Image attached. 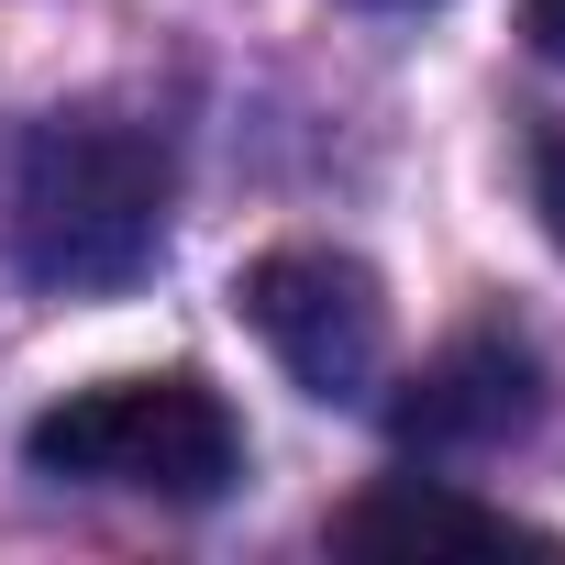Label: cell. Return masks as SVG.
<instances>
[{
	"label": "cell",
	"instance_id": "cell-5",
	"mask_svg": "<svg viewBox=\"0 0 565 565\" xmlns=\"http://www.w3.org/2000/svg\"><path fill=\"white\" fill-rule=\"evenodd\" d=\"M333 543L344 554H510V543H554V532H532V521H510L444 477H388V488L333 510Z\"/></svg>",
	"mask_w": 565,
	"mask_h": 565
},
{
	"label": "cell",
	"instance_id": "cell-7",
	"mask_svg": "<svg viewBox=\"0 0 565 565\" xmlns=\"http://www.w3.org/2000/svg\"><path fill=\"white\" fill-rule=\"evenodd\" d=\"M521 34H532V45L565 67V0H521Z\"/></svg>",
	"mask_w": 565,
	"mask_h": 565
},
{
	"label": "cell",
	"instance_id": "cell-3",
	"mask_svg": "<svg viewBox=\"0 0 565 565\" xmlns=\"http://www.w3.org/2000/svg\"><path fill=\"white\" fill-rule=\"evenodd\" d=\"M233 300H244L266 355L311 399H377L388 388V289H377L366 255H344V244H266L233 277Z\"/></svg>",
	"mask_w": 565,
	"mask_h": 565
},
{
	"label": "cell",
	"instance_id": "cell-4",
	"mask_svg": "<svg viewBox=\"0 0 565 565\" xmlns=\"http://www.w3.org/2000/svg\"><path fill=\"white\" fill-rule=\"evenodd\" d=\"M532 411H543V366H532V344H521V333H455L422 377H399L388 433H399V455L455 466V455H499V444H521Z\"/></svg>",
	"mask_w": 565,
	"mask_h": 565
},
{
	"label": "cell",
	"instance_id": "cell-6",
	"mask_svg": "<svg viewBox=\"0 0 565 565\" xmlns=\"http://www.w3.org/2000/svg\"><path fill=\"white\" fill-rule=\"evenodd\" d=\"M532 200H543V233L565 244V134L543 145V167H532Z\"/></svg>",
	"mask_w": 565,
	"mask_h": 565
},
{
	"label": "cell",
	"instance_id": "cell-1",
	"mask_svg": "<svg viewBox=\"0 0 565 565\" xmlns=\"http://www.w3.org/2000/svg\"><path fill=\"white\" fill-rule=\"evenodd\" d=\"M167 145L111 111H45L0 167V233L34 289H122L167 244Z\"/></svg>",
	"mask_w": 565,
	"mask_h": 565
},
{
	"label": "cell",
	"instance_id": "cell-2",
	"mask_svg": "<svg viewBox=\"0 0 565 565\" xmlns=\"http://www.w3.org/2000/svg\"><path fill=\"white\" fill-rule=\"evenodd\" d=\"M23 455H34V477H67V488L211 510L244 477V422L211 377H100V388H67L23 433Z\"/></svg>",
	"mask_w": 565,
	"mask_h": 565
}]
</instances>
